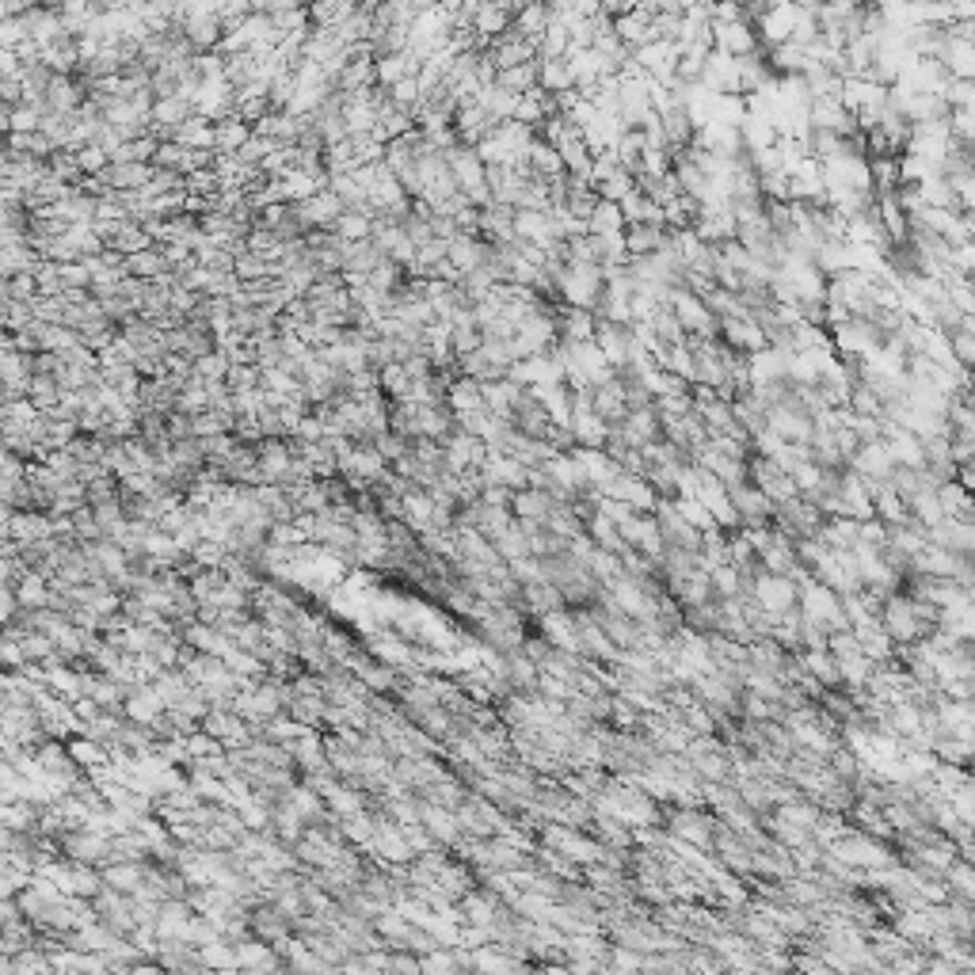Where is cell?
I'll return each mask as SVG.
<instances>
[{
	"label": "cell",
	"mask_w": 975,
	"mask_h": 975,
	"mask_svg": "<svg viewBox=\"0 0 975 975\" xmlns=\"http://www.w3.org/2000/svg\"><path fill=\"white\" fill-rule=\"evenodd\" d=\"M603 290H606L603 263H564L561 278H557V294H561L564 306L595 309Z\"/></svg>",
	"instance_id": "cell-1"
},
{
	"label": "cell",
	"mask_w": 975,
	"mask_h": 975,
	"mask_svg": "<svg viewBox=\"0 0 975 975\" xmlns=\"http://www.w3.org/2000/svg\"><path fill=\"white\" fill-rule=\"evenodd\" d=\"M750 595L762 603L766 613H785L793 606H801V587L793 583V575H773V572H758L755 583H750Z\"/></svg>",
	"instance_id": "cell-2"
},
{
	"label": "cell",
	"mask_w": 975,
	"mask_h": 975,
	"mask_svg": "<svg viewBox=\"0 0 975 975\" xmlns=\"http://www.w3.org/2000/svg\"><path fill=\"white\" fill-rule=\"evenodd\" d=\"M255 454H260V469H263V481L267 484L294 481V466H298V458H294V446L286 435L260 438V443H255Z\"/></svg>",
	"instance_id": "cell-3"
},
{
	"label": "cell",
	"mask_w": 975,
	"mask_h": 975,
	"mask_svg": "<svg viewBox=\"0 0 975 975\" xmlns=\"http://www.w3.org/2000/svg\"><path fill=\"white\" fill-rule=\"evenodd\" d=\"M713 46L732 58H755L762 54V35L750 20H735V23H713Z\"/></svg>",
	"instance_id": "cell-4"
},
{
	"label": "cell",
	"mask_w": 975,
	"mask_h": 975,
	"mask_svg": "<svg viewBox=\"0 0 975 975\" xmlns=\"http://www.w3.org/2000/svg\"><path fill=\"white\" fill-rule=\"evenodd\" d=\"M290 206H294V214L301 218V226H306V233H313V229H335L340 214L347 210V203H343L332 187L317 191L313 198H306V203H290Z\"/></svg>",
	"instance_id": "cell-5"
},
{
	"label": "cell",
	"mask_w": 975,
	"mask_h": 975,
	"mask_svg": "<svg viewBox=\"0 0 975 975\" xmlns=\"http://www.w3.org/2000/svg\"><path fill=\"white\" fill-rule=\"evenodd\" d=\"M4 538L31 546V541L54 538V515L50 511H15L4 507Z\"/></svg>",
	"instance_id": "cell-6"
},
{
	"label": "cell",
	"mask_w": 975,
	"mask_h": 975,
	"mask_svg": "<svg viewBox=\"0 0 975 975\" xmlns=\"http://www.w3.org/2000/svg\"><path fill=\"white\" fill-rule=\"evenodd\" d=\"M721 340L729 343L739 355H758V351L770 347V335L766 328L755 321V317H724L721 321Z\"/></svg>",
	"instance_id": "cell-7"
},
{
	"label": "cell",
	"mask_w": 975,
	"mask_h": 975,
	"mask_svg": "<svg viewBox=\"0 0 975 975\" xmlns=\"http://www.w3.org/2000/svg\"><path fill=\"white\" fill-rule=\"evenodd\" d=\"M595 343H598V347H603V355L610 358V366H613V370H621V366H629V363H633V351H636L633 324L598 321Z\"/></svg>",
	"instance_id": "cell-8"
},
{
	"label": "cell",
	"mask_w": 975,
	"mask_h": 975,
	"mask_svg": "<svg viewBox=\"0 0 975 975\" xmlns=\"http://www.w3.org/2000/svg\"><path fill=\"white\" fill-rule=\"evenodd\" d=\"M164 713H168V701L153 682L134 686L130 698H126V721H134V724H153L157 716H164Z\"/></svg>",
	"instance_id": "cell-9"
},
{
	"label": "cell",
	"mask_w": 975,
	"mask_h": 975,
	"mask_svg": "<svg viewBox=\"0 0 975 975\" xmlns=\"http://www.w3.org/2000/svg\"><path fill=\"white\" fill-rule=\"evenodd\" d=\"M487 260H492V241H484L481 233H458L450 241V263L461 271V275L484 267Z\"/></svg>",
	"instance_id": "cell-10"
},
{
	"label": "cell",
	"mask_w": 975,
	"mask_h": 975,
	"mask_svg": "<svg viewBox=\"0 0 975 975\" xmlns=\"http://www.w3.org/2000/svg\"><path fill=\"white\" fill-rule=\"evenodd\" d=\"M557 328H561V343H590L598 332V313L583 306H561Z\"/></svg>",
	"instance_id": "cell-11"
},
{
	"label": "cell",
	"mask_w": 975,
	"mask_h": 975,
	"mask_svg": "<svg viewBox=\"0 0 975 975\" xmlns=\"http://www.w3.org/2000/svg\"><path fill=\"white\" fill-rule=\"evenodd\" d=\"M420 801H423V796H420ZM420 815H423V827H427L443 846H450V850L461 842V838H466V835H461V823H458V812H454V808H443V804L423 801Z\"/></svg>",
	"instance_id": "cell-12"
},
{
	"label": "cell",
	"mask_w": 975,
	"mask_h": 975,
	"mask_svg": "<svg viewBox=\"0 0 975 975\" xmlns=\"http://www.w3.org/2000/svg\"><path fill=\"white\" fill-rule=\"evenodd\" d=\"M667 244H670V229L663 226V221H636V226H626L629 255H652Z\"/></svg>",
	"instance_id": "cell-13"
},
{
	"label": "cell",
	"mask_w": 975,
	"mask_h": 975,
	"mask_svg": "<svg viewBox=\"0 0 975 975\" xmlns=\"http://www.w3.org/2000/svg\"><path fill=\"white\" fill-rule=\"evenodd\" d=\"M553 507H557V500L546 492V487H518V492L511 495V511H515V518H538V523L549 526Z\"/></svg>",
	"instance_id": "cell-14"
},
{
	"label": "cell",
	"mask_w": 975,
	"mask_h": 975,
	"mask_svg": "<svg viewBox=\"0 0 975 975\" xmlns=\"http://www.w3.org/2000/svg\"><path fill=\"white\" fill-rule=\"evenodd\" d=\"M401 500H404V523L412 526V530L423 538V534L431 530V515H435V500H431V492H427V487H420V484L408 487Z\"/></svg>",
	"instance_id": "cell-15"
},
{
	"label": "cell",
	"mask_w": 975,
	"mask_h": 975,
	"mask_svg": "<svg viewBox=\"0 0 975 975\" xmlns=\"http://www.w3.org/2000/svg\"><path fill=\"white\" fill-rule=\"evenodd\" d=\"M446 404H450L454 415H466V412H477V408H484V381L469 378V374H458L450 386V393H446Z\"/></svg>",
	"instance_id": "cell-16"
},
{
	"label": "cell",
	"mask_w": 975,
	"mask_h": 975,
	"mask_svg": "<svg viewBox=\"0 0 975 975\" xmlns=\"http://www.w3.org/2000/svg\"><path fill=\"white\" fill-rule=\"evenodd\" d=\"M538 84L553 95H564V92H572V88H580L575 84L569 58H538Z\"/></svg>",
	"instance_id": "cell-17"
},
{
	"label": "cell",
	"mask_w": 975,
	"mask_h": 975,
	"mask_svg": "<svg viewBox=\"0 0 975 975\" xmlns=\"http://www.w3.org/2000/svg\"><path fill=\"white\" fill-rule=\"evenodd\" d=\"M374 221H378V214H374L370 206H366V210H343L332 233L340 237V241H347V244L370 241V237H374Z\"/></svg>",
	"instance_id": "cell-18"
},
{
	"label": "cell",
	"mask_w": 975,
	"mask_h": 975,
	"mask_svg": "<svg viewBox=\"0 0 975 975\" xmlns=\"http://www.w3.org/2000/svg\"><path fill=\"white\" fill-rule=\"evenodd\" d=\"M103 884L134 895L146 884V861H111V865H103Z\"/></svg>",
	"instance_id": "cell-19"
},
{
	"label": "cell",
	"mask_w": 975,
	"mask_h": 975,
	"mask_svg": "<svg viewBox=\"0 0 975 975\" xmlns=\"http://www.w3.org/2000/svg\"><path fill=\"white\" fill-rule=\"evenodd\" d=\"M252 138H255V126L241 115H229L218 123V146L214 149H218V153H241Z\"/></svg>",
	"instance_id": "cell-20"
},
{
	"label": "cell",
	"mask_w": 975,
	"mask_h": 975,
	"mask_svg": "<svg viewBox=\"0 0 975 975\" xmlns=\"http://www.w3.org/2000/svg\"><path fill=\"white\" fill-rule=\"evenodd\" d=\"M175 141L187 149H214L218 146V123H210L206 115H191L187 123L175 130Z\"/></svg>",
	"instance_id": "cell-21"
},
{
	"label": "cell",
	"mask_w": 975,
	"mask_h": 975,
	"mask_svg": "<svg viewBox=\"0 0 975 975\" xmlns=\"http://www.w3.org/2000/svg\"><path fill=\"white\" fill-rule=\"evenodd\" d=\"M587 233L590 237H613L626 233V214H621V203H610V198H598L595 214L587 218Z\"/></svg>",
	"instance_id": "cell-22"
},
{
	"label": "cell",
	"mask_w": 975,
	"mask_h": 975,
	"mask_svg": "<svg viewBox=\"0 0 975 975\" xmlns=\"http://www.w3.org/2000/svg\"><path fill=\"white\" fill-rule=\"evenodd\" d=\"M126 267H130L134 278H149V283H153V278H161L164 271H172V263H168L164 248L153 244V248H146V252L126 255Z\"/></svg>",
	"instance_id": "cell-23"
},
{
	"label": "cell",
	"mask_w": 975,
	"mask_h": 975,
	"mask_svg": "<svg viewBox=\"0 0 975 975\" xmlns=\"http://www.w3.org/2000/svg\"><path fill=\"white\" fill-rule=\"evenodd\" d=\"M0 823H4L8 830H38V823H43V804L8 801L4 808H0Z\"/></svg>",
	"instance_id": "cell-24"
},
{
	"label": "cell",
	"mask_w": 975,
	"mask_h": 975,
	"mask_svg": "<svg viewBox=\"0 0 975 975\" xmlns=\"http://www.w3.org/2000/svg\"><path fill=\"white\" fill-rule=\"evenodd\" d=\"M198 953H203L206 968H221V972L241 968V953H237V941H229V938H218V941H210V945H198Z\"/></svg>",
	"instance_id": "cell-25"
},
{
	"label": "cell",
	"mask_w": 975,
	"mask_h": 975,
	"mask_svg": "<svg viewBox=\"0 0 975 975\" xmlns=\"http://www.w3.org/2000/svg\"><path fill=\"white\" fill-rule=\"evenodd\" d=\"M492 546H495V553H500L507 564H515V561H526V557H534V553H530V538H526V534H523L518 518H515V526H511V530H503L500 538L492 541Z\"/></svg>",
	"instance_id": "cell-26"
},
{
	"label": "cell",
	"mask_w": 975,
	"mask_h": 975,
	"mask_svg": "<svg viewBox=\"0 0 975 975\" xmlns=\"http://www.w3.org/2000/svg\"><path fill=\"white\" fill-rule=\"evenodd\" d=\"M495 84H500V88H507V92L526 95V92H530V88H538V58H534V61H523V66L500 69V77H495Z\"/></svg>",
	"instance_id": "cell-27"
},
{
	"label": "cell",
	"mask_w": 975,
	"mask_h": 975,
	"mask_svg": "<svg viewBox=\"0 0 975 975\" xmlns=\"http://www.w3.org/2000/svg\"><path fill=\"white\" fill-rule=\"evenodd\" d=\"M153 244H157L153 233H149L141 221H126L107 248H115V252H123V255H134V252H146V248H153Z\"/></svg>",
	"instance_id": "cell-28"
},
{
	"label": "cell",
	"mask_w": 975,
	"mask_h": 975,
	"mask_svg": "<svg viewBox=\"0 0 975 975\" xmlns=\"http://www.w3.org/2000/svg\"><path fill=\"white\" fill-rule=\"evenodd\" d=\"M66 743H69V755H73L77 762L84 766V770H92V766L111 762V750L103 747L100 739H92V735H73V739H66Z\"/></svg>",
	"instance_id": "cell-29"
},
{
	"label": "cell",
	"mask_w": 975,
	"mask_h": 975,
	"mask_svg": "<svg viewBox=\"0 0 975 975\" xmlns=\"http://www.w3.org/2000/svg\"><path fill=\"white\" fill-rule=\"evenodd\" d=\"M636 187V175L629 172V168H610V175H603V180L595 183L598 198H610V203H621V198L629 195V191Z\"/></svg>",
	"instance_id": "cell-30"
},
{
	"label": "cell",
	"mask_w": 975,
	"mask_h": 975,
	"mask_svg": "<svg viewBox=\"0 0 975 975\" xmlns=\"http://www.w3.org/2000/svg\"><path fill=\"white\" fill-rule=\"evenodd\" d=\"M210 386H206L203 378H191L187 386L180 389V397H175V408H180V412H191V415H198V412H206V408H210Z\"/></svg>",
	"instance_id": "cell-31"
},
{
	"label": "cell",
	"mask_w": 975,
	"mask_h": 975,
	"mask_svg": "<svg viewBox=\"0 0 975 975\" xmlns=\"http://www.w3.org/2000/svg\"><path fill=\"white\" fill-rule=\"evenodd\" d=\"M229 366H233L229 351H226V347H214L210 355L195 358V378H203V381H226Z\"/></svg>",
	"instance_id": "cell-32"
},
{
	"label": "cell",
	"mask_w": 975,
	"mask_h": 975,
	"mask_svg": "<svg viewBox=\"0 0 975 975\" xmlns=\"http://www.w3.org/2000/svg\"><path fill=\"white\" fill-rule=\"evenodd\" d=\"M675 503H678V511H682V515H686V523L698 526L701 534H706V530H716L713 511H709L706 503L698 500V495H675Z\"/></svg>",
	"instance_id": "cell-33"
},
{
	"label": "cell",
	"mask_w": 975,
	"mask_h": 975,
	"mask_svg": "<svg viewBox=\"0 0 975 975\" xmlns=\"http://www.w3.org/2000/svg\"><path fill=\"white\" fill-rule=\"evenodd\" d=\"M260 378H263L260 363H233L226 374V386L233 389V393H244V389H260Z\"/></svg>",
	"instance_id": "cell-34"
},
{
	"label": "cell",
	"mask_w": 975,
	"mask_h": 975,
	"mask_svg": "<svg viewBox=\"0 0 975 975\" xmlns=\"http://www.w3.org/2000/svg\"><path fill=\"white\" fill-rule=\"evenodd\" d=\"M73 538L81 541H100V538H107V534H103V526H100V518H95V511H92V503H88V507H81L73 515Z\"/></svg>",
	"instance_id": "cell-35"
},
{
	"label": "cell",
	"mask_w": 975,
	"mask_h": 975,
	"mask_svg": "<svg viewBox=\"0 0 975 975\" xmlns=\"http://www.w3.org/2000/svg\"><path fill=\"white\" fill-rule=\"evenodd\" d=\"M73 153H77V164H81V172H84V175H100L103 168L111 164V153L100 146V141H92V146L73 149Z\"/></svg>",
	"instance_id": "cell-36"
},
{
	"label": "cell",
	"mask_w": 975,
	"mask_h": 975,
	"mask_svg": "<svg viewBox=\"0 0 975 975\" xmlns=\"http://www.w3.org/2000/svg\"><path fill=\"white\" fill-rule=\"evenodd\" d=\"M187 747H191V758H210V755H221V750H226V743H221L218 735H210L206 729H198V732L187 735Z\"/></svg>",
	"instance_id": "cell-37"
},
{
	"label": "cell",
	"mask_w": 975,
	"mask_h": 975,
	"mask_svg": "<svg viewBox=\"0 0 975 975\" xmlns=\"http://www.w3.org/2000/svg\"><path fill=\"white\" fill-rule=\"evenodd\" d=\"M183 157H187V146H180V141H175V138H168V141H161V146H157L153 164H157V168H175V172H183Z\"/></svg>",
	"instance_id": "cell-38"
},
{
	"label": "cell",
	"mask_w": 975,
	"mask_h": 975,
	"mask_svg": "<svg viewBox=\"0 0 975 975\" xmlns=\"http://www.w3.org/2000/svg\"><path fill=\"white\" fill-rule=\"evenodd\" d=\"M290 438H301V443H321L324 438V420L317 412H309L306 420L298 423V427H294V435Z\"/></svg>",
	"instance_id": "cell-39"
},
{
	"label": "cell",
	"mask_w": 975,
	"mask_h": 975,
	"mask_svg": "<svg viewBox=\"0 0 975 975\" xmlns=\"http://www.w3.org/2000/svg\"><path fill=\"white\" fill-rule=\"evenodd\" d=\"M953 27L961 31L964 38H972V43H975V20H968V23H953Z\"/></svg>",
	"instance_id": "cell-40"
}]
</instances>
